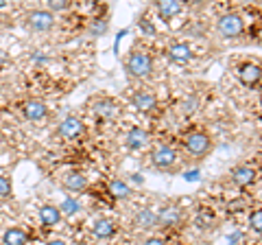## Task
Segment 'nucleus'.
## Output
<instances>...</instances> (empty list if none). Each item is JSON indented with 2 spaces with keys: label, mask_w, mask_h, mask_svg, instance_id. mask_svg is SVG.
I'll return each mask as SVG.
<instances>
[{
  "label": "nucleus",
  "mask_w": 262,
  "mask_h": 245,
  "mask_svg": "<svg viewBox=\"0 0 262 245\" xmlns=\"http://www.w3.org/2000/svg\"><path fill=\"white\" fill-rule=\"evenodd\" d=\"M238 79H241V84L247 86V88L258 86L262 81V68L258 66V64H253V62H245L243 66L238 68Z\"/></svg>",
  "instance_id": "14"
},
{
  "label": "nucleus",
  "mask_w": 262,
  "mask_h": 245,
  "mask_svg": "<svg viewBox=\"0 0 262 245\" xmlns=\"http://www.w3.org/2000/svg\"><path fill=\"white\" fill-rule=\"evenodd\" d=\"M105 31H107V20H92L88 27V33L92 37H101Z\"/></svg>",
  "instance_id": "23"
},
{
  "label": "nucleus",
  "mask_w": 262,
  "mask_h": 245,
  "mask_svg": "<svg viewBox=\"0 0 262 245\" xmlns=\"http://www.w3.org/2000/svg\"><path fill=\"white\" fill-rule=\"evenodd\" d=\"M256 42H258V44L262 46V27H260V29L256 31Z\"/></svg>",
  "instance_id": "31"
},
{
  "label": "nucleus",
  "mask_w": 262,
  "mask_h": 245,
  "mask_svg": "<svg viewBox=\"0 0 262 245\" xmlns=\"http://www.w3.org/2000/svg\"><path fill=\"white\" fill-rule=\"evenodd\" d=\"M70 7H72V5H70V3H66V0H51V3H46L44 9H46V11H51V13L55 15V13H59V11H61V13H63V11H68Z\"/></svg>",
  "instance_id": "24"
},
{
  "label": "nucleus",
  "mask_w": 262,
  "mask_h": 245,
  "mask_svg": "<svg viewBox=\"0 0 262 245\" xmlns=\"http://www.w3.org/2000/svg\"><path fill=\"white\" fill-rule=\"evenodd\" d=\"M13 199V179L7 173H0V201Z\"/></svg>",
  "instance_id": "22"
},
{
  "label": "nucleus",
  "mask_w": 262,
  "mask_h": 245,
  "mask_svg": "<svg viewBox=\"0 0 262 245\" xmlns=\"http://www.w3.org/2000/svg\"><path fill=\"white\" fill-rule=\"evenodd\" d=\"M229 177H232V182L236 186H249V184L256 182V169L249 167V165H241V167L232 169Z\"/></svg>",
  "instance_id": "17"
},
{
  "label": "nucleus",
  "mask_w": 262,
  "mask_h": 245,
  "mask_svg": "<svg viewBox=\"0 0 262 245\" xmlns=\"http://www.w3.org/2000/svg\"><path fill=\"white\" fill-rule=\"evenodd\" d=\"M219 33L223 35L225 39H234V37H241L243 31H245V20L241 13L236 11H229V13H223L219 18V24H216Z\"/></svg>",
  "instance_id": "7"
},
{
  "label": "nucleus",
  "mask_w": 262,
  "mask_h": 245,
  "mask_svg": "<svg viewBox=\"0 0 262 245\" xmlns=\"http://www.w3.org/2000/svg\"><path fill=\"white\" fill-rule=\"evenodd\" d=\"M59 184H61V189L66 193H85L88 191V186H90V179L88 175L83 173V171H79V169H70V171H63L61 173V179H59Z\"/></svg>",
  "instance_id": "9"
},
{
  "label": "nucleus",
  "mask_w": 262,
  "mask_h": 245,
  "mask_svg": "<svg viewBox=\"0 0 262 245\" xmlns=\"http://www.w3.org/2000/svg\"><path fill=\"white\" fill-rule=\"evenodd\" d=\"M142 245H168L166 241L162 239V236H149V239H144Z\"/></svg>",
  "instance_id": "28"
},
{
  "label": "nucleus",
  "mask_w": 262,
  "mask_h": 245,
  "mask_svg": "<svg viewBox=\"0 0 262 245\" xmlns=\"http://www.w3.org/2000/svg\"><path fill=\"white\" fill-rule=\"evenodd\" d=\"M120 230V223L116 221V219H112V217H101V219H96V221L92 223V236L98 241H110L114 239V236L118 234Z\"/></svg>",
  "instance_id": "11"
},
{
  "label": "nucleus",
  "mask_w": 262,
  "mask_h": 245,
  "mask_svg": "<svg viewBox=\"0 0 262 245\" xmlns=\"http://www.w3.org/2000/svg\"><path fill=\"white\" fill-rule=\"evenodd\" d=\"M168 59L175 62V64H188L192 59V51L190 46L184 44V42H173L168 46Z\"/></svg>",
  "instance_id": "19"
},
{
  "label": "nucleus",
  "mask_w": 262,
  "mask_h": 245,
  "mask_svg": "<svg viewBox=\"0 0 262 245\" xmlns=\"http://www.w3.org/2000/svg\"><path fill=\"white\" fill-rule=\"evenodd\" d=\"M184 221V210L177 206H164L158 212V226L160 228H177Z\"/></svg>",
  "instance_id": "15"
},
{
  "label": "nucleus",
  "mask_w": 262,
  "mask_h": 245,
  "mask_svg": "<svg viewBox=\"0 0 262 245\" xmlns=\"http://www.w3.org/2000/svg\"><path fill=\"white\" fill-rule=\"evenodd\" d=\"M131 105H134L138 112H144V114L153 112L155 108H158V94L149 88H140L131 94Z\"/></svg>",
  "instance_id": "12"
},
{
  "label": "nucleus",
  "mask_w": 262,
  "mask_h": 245,
  "mask_svg": "<svg viewBox=\"0 0 262 245\" xmlns=\"http://www.w3.org/2000/svg\"><path fill=\"white\" fill-rule=\"evenodd\" d=\"M249 226H251V230L262 232V210H253L251 212L249 215Z\"/></svg>",
  "instance_id": "26"
},
{
  "label": "nucleus",
  "mask_w": 262,
  "mask_h": 245,
  "mask_svg": "<svg viewBox=\"0 0 262 245\" xmlns=\"http://www.w3.org/2000/svg\"><path fill=\"white\" fill-rule=\"evenodd\" d=\"M140 29L144 31V33H155V27H153V24L151 22H146V20H140Z\"/></svg>",
  "instance_id": "29"
},
{
  "label": "nucleus",
  "mask_w": 262,
  "mask_h": 245,
  "mask_svg": "<svg viewBox=\"0 0 262 245\" xmlns=\"http://www.w3.org/2000/svg\"><path fill=\"white\" fill-rule=\"evenodd\" d=\"M182 142H184V149L188 151V156H192L194 160H206L212 153V149H214L212 136L208 132H203V129H190V132H186Z\"/></svg>",
  "instance_id": "1"
},
{
  "label": "nucleus",
  "mask_w": 262,
  "mask_h": 245,
  "mask_svg": "<svg viewBox=\"0 0 262 245\" xmlns=\"http://www.w3.org/2000/svg\"><path fill=\"white\" fill-rule=\"evenodd\" d=\"M136 226L142 230H151L158 226V212H153L151 208H142L136 212Z\"/></svg>",
  "instance_id": "20"
},
{
  "label": "nucleus",
  "mask_w": 262,
  "mask_h": 245,
  "mask_svg": "<svg viewBox=\"0 0 262 245\" xmlns=\"http://www.w3.org/2000/svg\"><path fill=\"white\" fill-rule=\"evenodd\" d=\"M33 232L24 226H9L0 234V245H31Z\"/></svg>",
  "instance_id": "10"
},
{
  "label": "nucleus",
  "mask_w": 262,
  "mask_h": 245,
  "mask_svg": "<svg viewBox=\"0 0 262 245\" xmlns=\"http://www.w3.org/2000/svg\"><path fill=\"white\" fill-rule=\"evenodd\" d=\"M194 110H196V99H188V101L182 103V112L190 114V112H194Z\"/></svg>",
  "instance_id": "27"
},
{
  "label": "nucleus",
  "mask_w": 262,
  "mask_h": 245,
  "mask_svg": "<svg viewBox=\"0 0 262 245\" xmlns=\"http://www.w3.org/2000/svg\"><path fill=\"white\" fill-rule=\"evenodd\" d=\"M18 112H20V116L29 122H42L51 116V108H48V103L42 99H24L18 105Z\"/></svg>",
  "instance_id": "6"
},
{
  "label": "nucleus",
  "mask_w": 262,
  "mask_h": 245,
  "mask_svg": "<svg viewBox=\"0 0 262 245\" xmlns=\"http://www.w3.org/2000/svg\"><path fill=\"white\" fill-rule=\"evenodd\" d=\"M57 136L63 138V140H79V138L85 136V122L75 114H68L57 125Z\"/></svg>",
  "instance_id": "8"
},
{
  "label": "nucleus",
  "mask_w": 262,
  "mask_h": 245,
  "mask_svg": "<svg viewBox=\"0 0 262 245\" xmlns=\"http://www.w3.org/2000/svg\"><path fill=\"white\" fill-rule=\"evenodd\" d=\"M59 210H61V215H75V212H79V203L72 199V197H68L59 206Z\"/></svg>",
  "instance_id": "25"
},
{
  "label": "nucleus",
  "mask_w": 262,
  "mask_h": 245,
  "mask_svg": "<svg viewBox=\"0 0 262 245\" xmlns=\"http://www.w3.org/2000/svg\"><path fill=\"white\" fill-rule=\"evenodd\" d=\"M146 145H149V132L142 127H134L125 138V147L131 151H140Z\"/></svg>",
  "instance_id": "16"
},
{
  "label": "nucleus",
  "mask_w": 262,
  "mask_h": 245,
  "mask_svg": "<svg viewBox=\"0 0 262 245\" xmlns=\"http://www.w3.org/2000/svg\"><path fill=\"white\" fill-rule=\"evenodd\" d=\"M37 217H39L42 228H55L63 221L61 210H59V206H55V203H42V206L37 208Z\"/></svg>",
  "instance_id": "13"
},
{
  "label": "nucleus",
  "mask_w": 262,
  "mask_h": 245,
  "mask_svg": "<svg viewBox=\"0 0 262 245\" xmlns=\"http://www.w3.org/2000/svg\"><path fill=\"white\" fill-rule=\"evenodd\" d=\"M125 72L131 79H149L153 75V57L136 48L125 57Z\"/></svg>",
  "instance_id": "2"
},
{
  "label": "nucleus",
  "mask_w": 262,
  "mask_h": 245,
  "mask_svg": "<svg viewBox=\"0 0 262 245\" xmlns=\"http://www.w3.org/2000/svg\"><path fill=\"white\" fill-rule=\"evenodd\" d=\"M151 162L153 167L162 171V173H177L179 171V156L170 145H155L151 151Z\"/></svg>",
  "instance_id": "4"
},
{
  "label": "nucleus",
  "mask_w": 262,
  "mask_h": 245,
  "mask_svg": "<svg viewBox=\"0 0 262 245\" xmlns=\"http://www.w3.org/2000/svg\"><path fill=\"white\" fill-rule=\"evenodd\" d=\"M22 20H24V27L33 31V33H51L57 24V15L46 11L44 7H37V9H29Z\"/></svg>",
  "instance_id": "3"
},
{
  "label": "nucleus",
  "mask_w": 262,
  "mask_h": 245,
  "mask_svg": "<svg viewBox=\"0 0 262 245\" xmlns=\"http://www.w3.org/2000/svg\"><path fill=\"white\" fill-rule=\"evenodd\" d=\"M110 193H112L114 199H127L129 195H131V189H129V184L125 182V179L114 177L112 182H110Z\"/></svg>",
  "instance_id": "21"
},
{
  "label": "nucleus",
  "mask_w": 262,
  "mask_h": 245,
  "mask_svg": "<svg viewBox=\"0 0 262 245\" xmlns=\"http://www.w3.org/2000/svg\"><path fill=\"white\" fill-rule=\"evenodd\" d=\"M155 11H158V15L164 22H168V20H173L175 15H179L184 11V5L177 3V0H164V3L155 5Z\"/></svg>",
  "instance_id": "18"
},
{
  "label": "nucleus",
  "mask_w": 262,
  "mask_h": 245,
  "mask_svg": "<svg viewBox=\"0 0 262 245\" xmlns=\"http://www.w3.org/2000/svg\"><path fill=\"white\" fill-rule=\"evenodd\" d=\"M44 245H70L68 241H63V239H48Z\"/></svg>",
  "instance_id": "30"
},
{
  "label": "nucleus",
  "mask_w": 262,
  "mask_h": 245,
  "mask_svg": "<svg viewBox=\"0 0 262 245\" xmlns=\"http://www.w3.org/2000/svg\"><path fill=\"white\" fill-rule=\"evenodd\" d=\"M186 179H196V173L192 171V173H186Z\"/></svg>",
  "instance_id": "32"
},
{
  "label": "nucleus",
  "mask_w": 262,
  "mask_h": 245,
  "mask_svg": "<svg viewBox=\"0 0 262 245\" xmlns=\"http://www.w3.org/2000/svg\"><path fill=\"white\" fill-rule=\"evenodd\" d=\"M90 112L101 120H114L122 114V105L114 96H96L90 103Z\"/></svg>",
  "instance_id": "5"
}]
</instances>
